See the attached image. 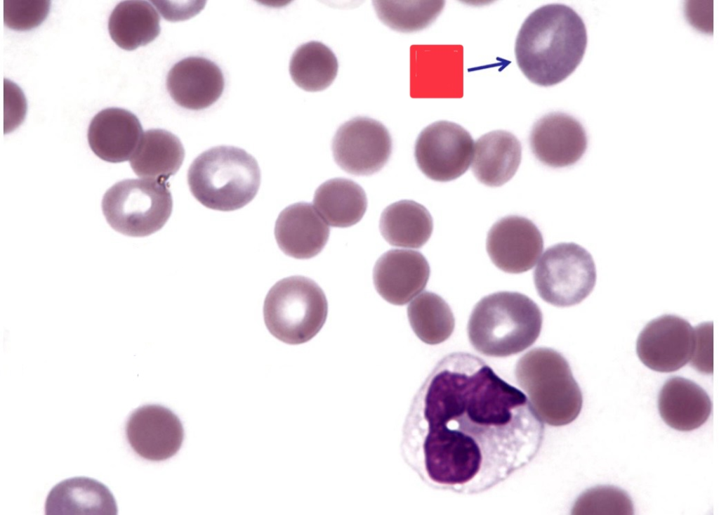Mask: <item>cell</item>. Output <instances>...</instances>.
I'll return each mask as SVG.
<instances>
[{"instance_id":"obj_1","label":"cell","mask_w":719,"mask_h":515,"mask_svg":"<svg viewBox=\"0 0 719 515\" xmlns=\"http://www.w3.org/2000/svg\"><path fill=\"white\" fill-rule=\"evenodd\" d=\"M544 435L522 391L480 357L454 352L435 365L413 398L400 451L428 487L477 495L529 464Z\"/></svg>"},{"instance_id":"obj_2","label":"cell","mask_w":719,"mask_h":515,"mask_svg":"<svg viewBox=\"0 0 719 515\" xmlns=\"http://www.w3.org/2000/svg\"><path fill=\"white\" fill-rule=\"evenodd\" d=\"M587 32L580 15L560 4H548L530 13L522 23L515 45L517 65L532 83L555 85L581 63Z\"/></svg>"},{"instance_id":"obj_3","label":"cell","mask_w":719,"mask_h":515,"mask_svg":"<svg viewBox=\"0 0 719 515\" xmlns=\"http://www.w3.org/2000/svg\"><path fill=\"white\" fill-rule=\"evenodd\" d=\"M542 313L527 296L499 292L483 297L474 307L468 323V336L473 348L492 357L517 354L539 337Z\"/></svg>"},{"instance_id":"obj_4","label":"cell","mask_w":719,"mask_h":515,"mask_svg":"<svg viewBox=\"0 0 719 515\" xmlns=\"http://www.w3.org/2000/svg\"><path fill=\"white\" fill-rule=\"evenodd\" d=\"M187 183L192 195L204 207L230 211L255 197L260 184V170L256 159L244 150L216 146L192 162Z\"/></svg>"},{"instance_id":"obj_5","label":"cell","mask_w":719,"mask_h":515,"mask_svg":"<svg viewBox=\"0 0 719 515\" xmlns=\"http://www.w3.org/2000/svg\"><path fill=\"white\" fill-rule=\"evenodd\" d=\"M515 374L543 422L561 426L577 418L583 396L561 353L550 348H533L518 360Z\"/></svg>"},{"instance_id":"obj_6","label":"cell","mask_w":719,"mask_h":515,"mask_svg":"<svg viewBox=\"0 0 719 515\" xmlns=\"http://www.w3.org/2000/svg\"><path fill=\"white\" fill-rule=\"evenodd\" d=\"M326 298L312 280L296 275L284 278L269 290L263 305L265 325L275 338L288 344L305 343L323 327Z\"/></svg>"},{"instance_id":"obj_7","label":"cell","mask_w":719,"mask_h":515,"mask_svg":"<svg viewBox=\"0 0 719 515\" xmlns=\"http://www.w3.org/2000/svg\"><path fill=\"white\" fill-rule=\"evenodd\" d=\"M173 200L164 181L126 179L117 183L104 195L103 213L116 231L131 237H145L160 230L169 219Z\"/></svg>"},{"instance_id":"obj_8","label":"cell","mask_w":719,"mask_h":515,"mask_svg":"<svg viewBox=\"0 0 719 515\" xmlns=\"http://www.w3.org/2000/svg\"><path fill=\"white\" fill-rule=\"evenodd\" d=\"M596 278L591 254L574 242H561L548 247L534 271V282L540 297L558 307L582 301L593 291Z\"/></svg>"},{"instance_id":"obj_9","label":"cell","mask_w":719,"mask_h":515,"mask_svg":"<svg viewBox=\"0 0 719 515\" xmlns=\"http://www.w3.org/2000/svg\"><path fill=\"white\" fill-rule=\"evenodd\" d=\"M474 141L463 127L437 121L423 129L415 143L416 164L428 178L440 182L463 175L473 160Z\"/></svg>"},{"instance_id":"obj_10","label":"cell","mask_w":719,"mask_h":515,"mask_svg":"<svg viewBox=\"0 0 719 515\" xmlns=\"http://www.w3.org/2000/svg\"><path fill=\"white\" fill-rule=\"evenodd\" d=\"M332 152L336 163L346 172L371 175L381 170L388 161L392 139L380 122L357 117L338 129L332 141Z\"/></svg>"},{"instance_id":"obj_11","label":"cell","mask_w":719,"mask_h":515,"mask_svg":"<svg viewBox=\"0 0 719 515\" xmlns=\"http://www.w3.org/2000/svg\"><path fill=\"white\" fill-rule=\"evenodd\" d=\"M695 343V330L687 320L675 315H664L643 328L638 337L636 351L641 362L649 369L671 372L691 360Z\"/></svg>"},{"instance_id":"obj_12","label":"cell","mask_w":719,"mask_h":515,"mask_svg":"<svg viewBox=\"0 0 719 515\" xmlns=\"http://www.w3.org/2000/svg\"><path fill=\"white\" fill-rule=\"evenodd\" d=\"M486 244L493 263L509 273L530 270L543 249L537 226L519 216H508L496 221L488 232Z\"/></svg>"},{"instance_id":"obj_13","label":"cell","mask_w":719,"mask_h":515,"mask_svg":"<svg viewBox=\"0 0 719 515\" xmlns=\"http://www.w3.org/2000/svg\"><path fill=\"white\" fill-rule=\"evenodd\" d=\"M128 441L140 457L163 461L180 448L184 436L179 418L159 405H145L134 410L126 425Z\"/></svg>"},{"instance_id":"obj_14","label":"cell","mask_w":719,"mask_h":515,"mask_svg":"<svg viewBox=\"0 0 719 515\" xmlns=\"http://www.w3.org/2000/svg\"><path fill=\"white\" fill-rule=\"evenodd\" d=\"M587 136L581 123L562 112H550L537 120L529 135V145L542 164L565 167L578 162L587 148Z\"/></svg>"},{"instance_id":"obj_15","label":"cell","mask_w":719,"mask_h":515,"mask_svg":"<svg viewBox=\"0 0 719 515\" xmlns=\"http://www.w3.org/2000/svg\"><path fill=\"white\" fill-rule=\"evenodd\" d=\"M430 266L419 252L390 249L376 262L373 270L375 288L388 302L403 306L427 285Z\"/></svg>"},{"instance_id":"obj_16","label":"cell","mask_w":719,"mask_h":515,"mask_svg":"<svg viewBox=\"0 0 719 515\" xmlns=\"http://www.w3.org/2000/svg\"><path fill=\"white\" fill-rule=\"evenodd\" d=\"M225 86L219 67L203 57H188L176 63L166 79L168 91L180 106L206 108L221 96Z\"/></svg>"},{"instance_id":"obj_17","label":"cell","mask_w":719,"mask_h":515,"mask_svg":"<svg viewBox=\"0 0 719 515\" xmlns=\"http://www.w3.org/2000/svg\"><path fill=\"white\" fill-rule=\"evenodd\" d=\"M143 135L141 124L134 114L110 107L94 116L87 137L91 149L99 158L118 163L131 159Z\"/></svg>"},{"instance_id":"obj_18","label":"cell","mask_w":719,"mask_h":515,"mask_svg":"<svg viewBox=\"0 0 719 515\" xmlns=\"http://www.w3.org/2000/svg\"><path fill=\"white\" fill-rule=\"evenodd\" d=\"M275 236L286 255L307 259L323 249L329 228L312 204L297 202L281 211L275 223Z\"/></svg>"},{"instance_id":"obj_19","label":"cell","mask_w":719,"mask_h":515,"mask_svg":"<svg viewBox=\"0 0 719 515\" xmlns=\"http://www.w3.org/2000/svg\"><path fill=\"white\" fill-rule=\"evenodd\" d=\"M658 408L667 425L678 431H690L707 421L712 403L707 393L697 384L681 377H673L659 392Z\"/></svg>"},{"instance_id":"obj_20","label":"cell","mask_w":719,"mask_h":515,"mask_svg":"<svg viewBox=\"0 0 719 515\" xmlns=\"http://www.w3.org/2000/svg\"><path fill=\"white\" fill-rule=\"evenodd\" d=\"M521 158L522 146L515 136L506 131H492L475 142L472 171L484 185L501 186L515 175Z\"/></svg>"},{"instance_id":"obj_21","label":"cell","mask_w":719,"mask_h":515,"mask_svg":"<svg viewBox=\"0 0 719 515\" xmlns=\"http://www.w3.org/2000/svg\"><path fill=\"white\" fill-rule=\"evenodd\" d=\"M46 514L115 515L117 507L109 488L97 480L74 477L63 480L49 492Z\"/></svg>"},{"instance_id":"obj_22","label":"cell","mask_w":719,"mask_h":515,"mask_svg":"<svg viewBox=\"0 0 719 515\" xmlns=\"http://www.w3.org/2000/svg\"><path fill=\"white\" fill-rule=\"evenodd\" d=\"M184 157V148L176 136L154 129L143 133L130 164L139 177L166 181L178 171Z\"/></svg>"},{"instance_id":"obj_23","label":"cell","mask_w":719,"mask_h":515,"mask_svg":"<svg viewBox=\"0 0 719 515\" xmlns=\"http://www.w3.org/2000/svg\"><path fill=\"white\" fill-rule=\"evenodd\" d=\"M313 204L329 226L346 228L362 219L367 210V199L363 188L355 181L334 178L317 188Z\"/></svg>"},{"instance_id":"obj_24","label":"cell","mask_w":719,"mask_h":515,"mask_svg":"<svg viewBox=\"0 0 719 515\" xmlns=\"http://www.w3.org/2000/svg\"><path fill=\"white\" fill-rule=\"evenodd\" d=\"M379 228L390 245L418 249L430 237L433 223L424 206L413 200H403L390 204L383 211Z\"/></svg>"},{"instance_id":"obj_25","label":"cell","mask_w":719,"mask_h":515,"mask_svg":"<svg viewBox=\"0 0 719 515\" xmlns=\"http://www.w3.org/2000/svg\"><path fill=\"white\" fill-rule=\"evenodd\" d=\"M159 15L150 2L123 1L111 13L108 31L121 48L133 51L152 41L160 32Z\"/></svg>"},{"instance_id":"obj_26","label":"cell","mask_w":719,"mask_h":515,"mask_svg":"<svg viewBox=\"0 0 719 515\" xmlns=\"http://www.w3.org/2000/svg\"><path fill=\"white\" fill-rule=\"evenodd\" d=\"M338 60L333 51L319 41H310L293 53L289 72L294 83L306 91H320L329 87L338 72Z\"/></svg>"},{"instance_id":"obj_27","label":"cell","mask_w":719,"mask_h":515,"mask_svg":"<svg viewBox=\"0 0 719 515\" xmlns=\"http://www.w3.org/2000/svg\"><path fill=\"white\" fill-rule=\"evenodd\" d=\"M407 316L416 335L430 345L447 340L455 326L449 305L439 295L430 292L421 293L408 305Z\"/></svg>"},{"instance_id":"obj_28","label":"cell","mask_w":719,"mask_h":515,"mask_svg":"<svg viewBox=\"0 0 719 515\" xmlns=\"http://www.w3.org/2000/svg\"><path fill=\"white\" fill-rule=\"evenodd\" d=\"M440 1H374L378 18L390 28L402 32L421 30L440 13Z\"/></svg>"},{"instance_id":"obj_29","label":"cell","mask_w":719,"mask_h":515,"mask_svg":"<svg viewBox=\"0 0 719 515\" xmlns=\"http://www.w3.org/2000/svg\"><path fill=\"white\" fill-rule=\"evenodd\" d=\"M572 514L576 515H632L633 502L626 492L612 485L586 490L575 501Z\"/></svg>"},{"instance_id":"obj_30","label":"cell","mask_w":719,"mask_h":515,"mask_svg":"<svg viewBox=\"0 0 719 515\" xmlns=\"http://www.w3.org/2000/svg\"><path fill=\"white\" fill-rule=\"evenodd\" d=\"M50 1H4V21L14 30H29L39 26L46 18Z\"/></svg>"},{"instance_id":"obj_31","label":"cell","mask_w":719,"mask_h":515,"mask_svg":"<svg viewBox=\"0 0 719 515\" xmlns=\"http://www.w3.org/2000/svg\"><path fill=\"white\" fill-rule=\"evenodd\" d=\"M712 323H703L696 329V343L691 365L705 374L713 373Z\"/></svg>"}]
</instances>
